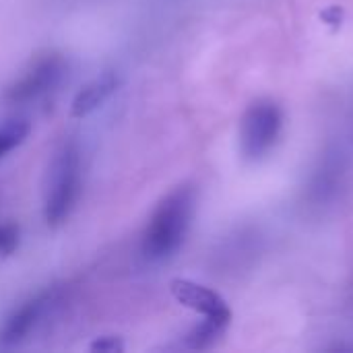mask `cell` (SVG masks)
<instances>
[{
  "mask_svg": "<svg viewBox=\"0 0 353 353\" xmlns=\"http://www.w3.org/2000/svg\"><path fill=\"white\" fill-rule=\"evenodd\" d=\"M83 190L81 149L74 139H64L52 153L43 178V219L56 228L74 211Z\"/></svg>",
  "mask_w": 353,
  "mask_h": 353,
  "instance_id": "7a4b0ae2",
  "label": "cell"
},
{
  "mask_svg": "<svg viewBox=\"0 0 353 353\" xmlns=\"http://www.w3.org/2000/svg\"><path fill=\"white\" fill-rule=\"evenodd\" d=\"M194 205L196 192L190 184L174 188L157 203L141 238V252L147 261L161 263L180 250L194 217Z\"/></svg>",
  "mask_w": 353,
  "mask_h": 353,
  "instance_id": "6da1fadb",
  "label": "cell"
},
{
  "mask_svg": "<svg viewBox=\"0 0 353 353\" xmlns=\"http://www.w3.org/2000/svg\"><path fill=\"white\" fill-rule=\"evenodd\" d=\"M283 124L281 108L275 101L259 99L244 112L240 120V151L246 159H261L279 139Z\"/></svg>",
  "mask_w": 353,
  "mask_h": 353,
  "instance_id": "277c9868",
  "label": "cell"
},
{
  "mask_svg": "<svg viewBox=\"0 0 353 353\" xmlns=\"http://www.w3.org/2000/svg\"><path fill=\"white\" fill-rule=\"evenodd\" d=\"M118 83H120V79L114 70H105V72L97 74L95 79H91L87 85H83L77 91V95L70 103V116L83 118V116H89L91 112H95L118 89Z\"/></svg>",
  "mask_w": 353,
  "mask_h": 353,
  "instance_id": "52a82bcc",
  "label": "cell"
},
{
  "mask_svg": "<svg viewBox=\"0 0 353 353\" xmlns=\"http://www.w3.org/2000/svg\"><path fill=\"white\" fill-rule=\"evenodd\" d=\"M91 352H101V353H116L124 350V343L114 337V335H105V337H97L91 345H89Z\"/></svg>",
  "mask_w": 353,
  "mask_h": 353,
  "instance_id": "8fae6325",
  "label": "cell"
},
{
  "mask_svg": "<svg viewBox=\"0 0 353 353\" xmlns=\"http://www.w3.org/2000/svg\"><path fill=\"white\" fill-rule=\"evenodd\" d=\"M66 74V60L60 54L48 52L31 60V64L4 91L2 99L10 105H27L52 93Z\"/></svg>",
  "mask_w": 353,
  "mask_h": 353,
  "instance_id": "3957f363",
  "label": "cell"
},
{
  "mask_svg": "<svg viewBox=\"0 0 353 353\" xmlns=\"http://www.w3.org/2000/svg\"><path fill=\"white\" fill-rule=\"evenodd\" d=\"M172 296L186 308L194 310L203 319H211L223 325H230L232 312L225 300L211 288L201 285L190 279H176L172 281Z\"/></svg>",
  "mask_w": 353,
  "mask_h": 353,
  "instance_id": "8992f818",
  "label": "cell"
},
{
  "mask_svg": "<svg viewBox=\"0 0 353 353\" xmlns=\"http://www.w3.org/2000/svg\"><path fill=\"white\" fill-rule=\"evenodd\" d=\"M60 304V290H43L21 306H17L0 327V347H17L25 343L41 323L52 314V310Z\"/></svg>",
  "mask_w": 353,
  "mask_h": 353,
  "instance_id": "5b68a950",
  "label": "cell"
},
{
  "mask_svg": "<svg viewBox=\"0 0 353 353\" xmlns=\"http://www.w3.org/2000/svg\"><path fill=\"white\" fill-rule=\"evenodd\" d=\"M29 130L31 126L23 118H10V120L0 122V159L25 143V139L29 137Z\"/></svg>",
  "mask_w": 353,
  "mask_h": 353,
  "instance_id": "9c48e42d",
  "label": "cell"
},
{
  "mask_svg": "<svg viewBox=\"0 0 353 353\" xmlns=\"http://www.w3.org/2000/svg\"><path fill=\"white\" fill-rule=\"evenodd\" d=\"M228 327L230 325H223V323H217V321H211V319H203L201 325H196L186 335V347H190V350H207L219 337H223Z\"/></svg>",
  "mask_w": 353,
  "mask_h": 353,
  "instance_id": "ba28073f",
  "label": "cell"
},
{
  "mask_svg": "<svg viewBox=\"0 0 353 353\" xmlns=\"http://www.w3.org/2000/svg\"><path fill=\"white\" fill-rule=\"evenodd\" d=\"M19 244V228L12 223L0 225V256L10 254Z\"/></svg>",
  "mask_w": 353,
  "mask_h": 353,
  "instance_id": "30bf717a",
  "label": "cell"
}]
</instances>
